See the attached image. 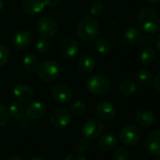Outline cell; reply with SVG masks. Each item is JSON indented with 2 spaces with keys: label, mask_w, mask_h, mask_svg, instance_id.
I'll return each mask as SVG.
<instances>
[{
  "label": "cell",
  "mask_w": 160,
  "mask_h": 160,
  "mask_svg": "<svg viewBox=\"0 0 160 160\" xmlns=\"http://www.w3.org/2000/svg\"><path fill=\"white\" fill-rule=\"evenodd\" d=\"M137 22L140 30L146 33L152 34L160 29V18L152 8H142L138 13Z\"/></svg>",
  "instance_id": "1"
},
{
  "label": "cell",
  "mask_w": 160,
  "mask_h": 160,
  "mask_svg": "<svg viewBox=\"0 0 160 160\" xmlns=\"http://www.w3.org/2000/svg\"><path fill=\"white\" fill-rule=\"evenodd\" d=\"M77 36L85 41L91 42L94 40L99 33V23L92 16H86L80 20L76 26Z\"/></svg>",
  "instance_id": "2"
},
{
  "label": "cell",
  "mask_w": 160,
  "mask_h": 160,
  "mask_svg": "<svg viewBox=\"0 0 160 160\" xmlns=\"http://www.w3.org/2000/svg\"><path fill=\"white\" fill-rule=\"evenodd\" d=\"M86 88L92 94L104 95L110 90V81L106 75L95 73L87 79Z\"/></svg>",
  "instance_id": "3"
},
{
  "label": "cell",
  "mask_w": 160,
  "mask_h": 160,
  "mask_svg": "<svg viewBox=\"0 0 160 160\" xmlns=\"http://www.w3.org/2000/svg\"><path fill=\"white\" fill-rule=\"evenodd\" d=\"M60 68L59 64L54 60L49 59L46 61H43L41 63L37 69V74L41 80L43 82H52L57 78V76L59 74Z\"/></svg>",
  "instance_id": "4"
},
{
  "label": "cell",
  "mask_w": 160,
  "mask_h": 160,
  "mask_svg": "<svg viewBox=\"0 0 160 160\" xmlns=\"http://www.w3.org/2000/svg\"><path fill=\"white\" fill-rule=\"evenodd\" d=\"M58 24L53 18L43 16L38 20L37 31L41 35V37L46 39L52 38L58 33Z\"/></svg>",
  "instance_id": "5"
},
{
  "label": "cell",
  "mask_w": 160,
  "mask_h": 160,
  "mask_svg": "<svg viewBox=\"0 0 160 160\" xmlns=\"http://www.w3.org/2000/svg\"><path fill=\"white\" fill-rule=\"evenodd\" d=\"M104 131V124L98 119H90L86 121L82 127L81 132L87 139H94L98 138Z\"/></svg>",
  "instance_id": "6"
},
{
  "label": "cell",
  "mask_w": 160,
  "mask_h": 160,
  "mask_svg": "<svg viewBox=\"0 0 160 160\" xmlns=\"http://www.w3.org/2000/svg\"><path fill=\"white\" fill-rule=\"evenodd\" d=\"M140 137H141V134H140L139 128L133 124H128L124 126L121 130L120 135H119L121 142L126 146H133L137 144L139 141Z\"/></svg>",
  "instance_id": "7"
},
{
  "label": "cell",
  "mask_w": 160,
  "mask_h": 160,
  "mask_svg": "<svg viewBox=\"0 0 160 160\" xmlns=\"http://www.w3.org/2000/svg\"><path fill=\"white\" fill-rule=\"evenodd\" d=\"M71 112L66 108H57L53 111L50 117L51 124L57 129H62L71 122Z\"/></svg>",
  "instance_id": "8"
},
{
  "label": "cell",
  "mask_w": 160,
  "mask_h": 160,
  "mask_svg": "<svg viewBox=\"0 0 160 160\" xmlns=\"http://www.w3.org/2000/svg\"><path fill=\"white\" fill-rule=\"evenodd\" d=\"M32 35L29 31L19 30L12 38V46L18 50H24L28 48L32 42Z\"/></svg>",
  "instance_id": "9"
},
{
  "label": "cell",
  "mask_w": 160,
  "mask_h": 160,
  "mask_svg": "<svg viewBox=\"0 0 160 160\" xmlns=\"http://www.w3.org/2000/svg\"><path fill=\"white\" fill-rule=\"evenodd\" d=\"M145 148L153 156H160V130L151 132L145 138Z\"/></svg>",
  "instance_id": "10"
},
{
  "label": "cell",
  "mask_w": 160,
  "mask_h": 160,
  "mask_svg": "<svg viewBox=\"0 0 160 160\" xmlns=\"http://www.w3.org/2000/svg\"><path fill=\"white\" fill-rule=\"evenodd\" d=\"M53 98L60 104H67L72 98V90L65 84H57L52 89Z\"/></svg>",
  "instance_id": "11"
},
{
  "label": "cell",
  "mask_w": 160,
  "mask_h": 160,
  "mask_svg": "<svg viewBox=\"0 0 160 160\" xmlns=\"http://www.w3.org/2000/svg\"><path fill=\"white\" fill-rule=\"evenodd\" d=\"M13 94L18 102L24 103V104L30 103L34 98L33 90L29 86L23 84V83H20L14 87Z\"/></svg>",
  "instance_id": "12"
},
{
  "label": "cell",
  "mask_w": 160,
  "mask_h": 160,
  "mask_svg": "<svg viewBox=\"0 0 160 160\" xmlns=\"http://www.w3.org/2000/svg\"><path fill=\"white\" fill-rule=\"evenodd\" d=\"M59 51L60 54L66 58H73L77 55L79 51L78 42L73 38H67L61 42Z\"/></svg>",
  "instance_id": "13"
},
{
  "label": "cell",
  "mask_w": 160,
  "mask_h": 160,
  "mask_svg": "<svg viewBox=\"0 0 160 160\" xmlns=\"http://www.w3.org/2000/svg\"><path fill=\"white\" fill-rule=\"evenodd\" d=\"M96 115L104 121H112L116 116V110L113 105L108 102H100L96 105L95 108Z\"/></svg>",
  "instance_id": "14"
},
{
  "label": "cell",
  "mask_w": 160,
  "mask_h": 160,
  "mask_svg": "<svg viewBox=\"0 0 160 160\" xmlns=\"http://www.w3.org/2000/svg\"><path fill=\"white\" fill-rule=\"evenodd\" d=\"M46 7L44 0H24L22 3L23 11L30 15L41 13Z\"/></svg>",
  "instance_id": "15"
},
{
  "label": "cell",
  "mask_w": 160,
  "mask_h": 160,
  "mask_svg": "<svg viewBox=\"0 0 160 160\" xmlns=\"http://www.w3.org/2000/svg\"><path fill=\"white\" fill-rule=\"evenodd\" d=\"M46 112V107L42 102L35 101L29 104L26 109V115L31 120H37L42 118Z\"/></svg>",
  "instance_id": "16"
},
{
  "label": "cell",
  "mask_w": 160,
  "mask_h": 160,
  "mask_svg": "<svg viewBox=\"0 0 160 160\" xmlns=\"http://www.w3.org/2000/svg\"><path fill=\"white\" fill-rule=\"evenodd\" d=\"M136 122L143 127L151 126L155 122V115L149 109H140L136 114Z\"/></svg>",
  "instance_id": "17"
},
{
  "label": "cell",
  "mask_w": 160,
  "mask_h": 160,
  "mask_svg": "<svg viewBox=\"0 0 160 160\" xmlns=\"http://www.w3.org/2000/svg\"><path fill=\"white\" fill-rule=\"evenodd\" d=\"M77 67L80 72H82L84 73H89L94 70L95 60L93 57H92L91 55L85 54L79 58L77 61Z\"/></svg>",
  "instance_id": "18"
},
{
  "label": "cell",
  "mask_w": 160,
  "mask_h": 160,
  "mask_svg": "<svg viewBox=\"0 0 160 160\" xmlns=\"http://www.w3.org/2000/svg\"><path fill=\"white\" fill-rule=\"evenodd\" d=\"M117 143H118L117 138L113 134H110V133L103 135L98 140L99 148L105 152H108V151L113 150L117 146Z\"/></svg>",
  "instance_id": "19"
},
{
  "label": "cell",
  "mask_w": 160,
  "mask_h": 160,
  "mask_svg": "<svg viewBox=\"0 0 160 160\" xmlns=\"http://www.w3.org/2000/svg\"><path fill=\"white\" fill-rule=\"evenodd\" d=\"M141 36L142 35L138 29L135 28H129L123 33V40L130 45H136L140 42Z\"/></svg>",
  "instance_id": "20"
},
{
  "label": "cell",
  "mask_w": 160,
  "mask_h": 160,
  "mask_svg": "<svg viewBox=\"0 0 160 160\" xmlns=\"http://www.w3.org/2000/svg\"><path fill=\"white\" fill-rule=\"evenodd\" d=\"M156 58H157L156 52L154 49H152L151 47L145 48L139 56V59H140L141 63L146 66L153 64L156 61Z\"/></svg>",
  "instance_id": "21"
},
{
  "label": "cell",
  "mask_w": 160,
  "mask_h": 160,
  "mask_svg": "<svg viewBox=\"0 0 160 160\" xmlns=\"http://www.w3.org/2000/svg\"><path fill=\"white\" fill-rule=\"evenodd\" d=\"M39 65H40L39 64V59L35 55L28 54L23 59V66H24L25 70L29 72L37 71Z\"/></svg>",
  "instance_id": "22"
},
{
  "label": "cell",
  "mask_w": 160,
  "mask_h": 160,
  "mask_svg": "<svg viewBox=\"0 0 160 160\" xmlns=\"http://www.w3.org/2000/svg\"><path fill=\"white\" fill-rule=\"evenodd\" d=\"M119 91L126 96L133 95L137 92V86L136 84L131 81V80L125 79L123 81H122L119 85Z\"/></svg>",
  "instance_id": "23"
},
{
  "label": "cell",
  "mask_w": 160,
  "mask_h": 160,
  "mask_svg": "<svg viewBox=\"0 0 160 160\" xmlns=\"http://www.w3.org/2000/svg\"><path fill=\"white\" fill-rule=\"evenodd\" d=\"M95 48L97 50L98 53H100L101 55H108L110 53L112 45L111 42L104 38L98 39L95 42Z\"/></svg>",
  "instance_id": "24"
},
{
  "label": "cell",
  "mask_w": 160,
  "mask_h": 160,
  "mask_svg": "<svg viewBox=\"0 0 160 160\" xmlns=\"http://www.w3.org/2000/svg\"><path fill=\"white\" fill-rule=\"evenodd\" d=\"M9 112L13 118L17 120L23 119L26 114V110L24 109V107L20 103H17V102H13L11 104L9 108Z\"/></svg>",
  "instance_id": "25"
},
{
  "label": "cell",
  "mask_w": 160,
  "mask_h": 160,
  "mask_svg": "<svg viewBox=\"0 0 160 160\" xmlns=\"http://www.w3.org/2000/svg\"><path fill=\"white\" fill-rule=\"evenodd\" d=\"M137 81L141 85H149L152 80V74L146 70H139L136 73Z\"/></svg>",
  "instance_id": "26"
},
{
  "label": "cell",
  "mask_w": 160,
  "mask_h": 160,
  "mask_svg": "<svg viewBox=\"0 0 160 160\" xmlns=\"http://www.w3.org/2000/svg\"><path fill=\"white\" fill-rule=\"evenodd\" d=\"M86 111V105L82 101H75L71 107V112L75 116H81Z\"/></svg>",
  "instance_id": "27"
},
{
  "label": "cell",
  "mask_w": 160,
  "mask_h": 160,
  "mask_svg": "<svg viewBox=\"0 0 160 160\" xmlns=\"http://www.w3.org/2000/svg\"><path fill=\"white\" fill-rule=\"evenodd\" d=\"M10 122V112L6 106L0 103V127H3Z\"/></svg>",
  "instance_id": "28"
},
{
  "label": "cell",
  "mask_w": 160,
  "mask_h": 160,
  "mask_svg": "<svg viewBox=\"0 0 160 160\" xmlns=\"http://www.w3.org/2000/svg\"><path fill=\"white\" fill-rule=\"evenodd\" d=\"M50 48V43L48 42V40L46 38H41L37 41L36 42V50L40 53V54H44L46 53Z\"/></svg>",
  "instance_id": "29"
},
{
  "label": "cell",
  "mask_w": 160,
  "mask_h": 160,
  "mask_svg": "<svg viewBox=\"0 0 160 160\" xmlns=\"http://www.w3.org/2000/svg\"><path fill=\"white\" fill-rule=\"evenodd\" d=\"M10 58V51L8 47L0 43V66L5 65Z\"/></svg>",
  "instance_id": "30"
},
{
  "label": "cell",
  "mask_w": 160,
  "mask_h": 160,
  "mask_svg": "<svg viewBox=\"0 0 160 160\" xmlns=\"http://www.w3.org/2000/svg\"><path fill=\"white\" fill-rule=\"evenodd\" d=\"M128 157H129V152L125 148L120 147V148L116 149V151L114 152L115 160H127Z\"/></svg>",
  "instance_id": "31"
},
{
  "label": "cell",
  "mask_w": 160,
  "mask_h": 160,
  "mask_svg": "<svg viewBox=\"0 0 160 160\" xmlns=\"http://www.w3.org/2000/svg\"><path fill=\"white\" fill-rule=\"evenodd\" d=\"M103 11H104V6H103V4L100 1H94L92 4L91 9H90V12H91V13L93 16L100 15L103 12Z\"/></svg>",
  "instance_id": "32"
},
{
  "label": "cell",
  "mask_w": 160,
  "mask_h": 160,
  "mask_svg": "<svg viewBox=\"0 0 160 160\" xmlns=\"http://www.w3.org/2000/svg\"><path fill=\"white\" fill-rule=\"evenodd\" d=\"M75 148H76V150L78 152H85V151H87L88 148H89V139H87L86 138L79 139L76 142Z\"/></svg>",
  "instance_id": "33"
},
{
  "label": "cell",
  "mask_w": 160,
  "mask_h": 160,
  "mask_svg": "<svg viewBox=\"0 0 160 160\" xmlns=\"http://www.w3.org/2000/svg\"><path fill=\"white\" fill-rule=\"evenodd\" d=\"M154 41L155 40L152 36H149V35L141 36V40H140V42L146 46H152L154 43Z\"/></svg>",
  "instance_id": "34"
},
{
  "label": "cell",
  "mask_w": 160,
  "mask_h": 160,
  "mask_svg": "<svg viewBox=\"0 0 160 160\" xmlns=\"http://www.w3.org/2000/svg\"><path fill=\"white\" fill-rule=\"evenodd\" d=\"M64 160H86V158L79 153H71L68 154Z\"/></svg>",
  "instance_id": "35"
},
{
  "label": "cell",
  "mask_w": 160,
  "mask_h": 160,
  "mask_svg": "<svg viewBox=\"0 0 160 160\" xmlns=\"http://www.w3.org/2000/svg\"><path fill=\"white\" fill-rule=\"evenodd\" d=\"M152 86H153L155 91L160 92V72L154 77L153 81H152Z\"/></svg>",
  "instance_id": "36"
},
{
  "label": "cell",
  "mask_w": 160,
  "mask_h": 160,
  "mask_svg": "<svg viewBox=\"0 0 160 160\" xmlns=\"http://www.w3.org/2000/svg\"><path fill=\"white\" fill-rule=\"evenodd\" d=\"M59 0H44L46 8H55L58 6Z\"/></svg>",
  "instance_id": "37"
},
{
  "label": "cell",
  "mask_w": 160,
  "mask_h": 160,
  "mask_svg": "<svg viewBox=\"0 0 160 160\" xmlns=\"http://www.w3.org/2000/svg\"><path fill=\"white\" fill-rule=\"evenodd\" d=\"M154 43H155L156 48L160 51V34L156 37V39H155V41H154Z\"/></svg>",
  "instance_id": "38"
},
{
  "label": "cell",
  "mask_w": 160,
  "mask_h": 160,
  "mask_svg": "<svg viewBox=\"0 0 160 160\" xmlns=\"http://www.w3.org/2000/svg\"><path fill=\"white\" fill-rule=\"evenodd\" d=\"M8 160H24V159L21 156H19V155H12Z\"/></svg>",
  "instance_id": "39"
},
{
  "label": "cell",
  "mask_w": 160,
  "mask_h": 160,
  "mask_svg": "<svg viewBox=\"0 0 160 160\" xmlns=\"http://www.w3.org/2000/svg\"><path fill=\"white\" fill-rule=\"evenodd\" d=\"M146 1L150 4H157L160 2V0H146Z\"/></svg>",
  "instance_id": "40"
},
{
  "label": "cell",
  "mask_w": 160,
  "mask_h": 160,
  "mask_svg": "<svg viewBox=\"0 0 160 160\" xmlns=\"http://www.w3.org/2000/svg\"><path fill=\"white\" fill-rule=\"evenodd\" d=\"M3 8H4V1L3 0H0V12L3 11Z\"/></svg>",
  "instance_id": "41"
},
{
  "label": "cell",
  "mask_w": 160,
  "mask_h": 160,
  "mask_svg": "<svg viewBox=\"0 0 160 160\" xmlns=\"http://www.w3.org/2000/svg\"><path fill=\"white\" fill-rule=\"evenodd\" d=\"M31 160H45V159L42 158V157H41V156H36V157H33Z\"/></svg>",
  "instance_id": "42"
},
{
  "label": "cell",
  "mask_w": 160,
  "mask_h": 160,
  "mask_svg": "<svg viewBox=\"0 0 160 160\" xmlns=\"http://www.w3.org/2000/svg\"><path fill=\"white\" fill-rule=\"evenodd\" d=\"M152 160H160V156H154V158Z\"/></svg>",
  "instance_id": "43"
},
{
  "label": "cell",
  "mask_w": 160,
  "mask_h": 160,
  "mask_svg": "<svg viewBox=\"0 0 160 160\" xmlns=\"http://www.w3.org/2000/svg\"><path fill=\"white\" fill-rule=\"evenodd\" d=\"M133 160H139V159H133Z\"/></svg>",
  "instance_id": "44"
}]
</instances>
